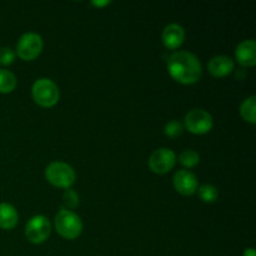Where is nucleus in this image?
<instances>
[{"label":"nucleus","mask_w":256,"mask_h":256,"mask_svg":"<svg viewBox=\"0 0 256 256\" xmlns=\"http://www.w3.org/2000/svg\"><path fill=\"white\" fill-rule=\"evenodd\" d=\"M162 44L165 48L169 50H175L182 45L185 40V30L184 28L176 22H172V24L166 25L162 30Z\"/></svg>","instance_id":"10"},{"label":"nucleus","mask_w":256,"mask_h":256,"mask_svg":"<svg viewBox=\"0 0 256 256\" xmlns=\"http://www.w3.org/2000/svg\"><path fill=\"white\" fill-rule=\"evenodd\" d=\"M244 256H256L255 250L252 248H249V249H246L244 252Z\"/></svg>","instance_id":"21"},{"label":"nucleus","mask_w":256,"mask_h":256,"mask_svg":"<svg viewBox=\"0 0 256 256\" xmlns=\"http://www.w3.org/2000/svg\"><path fill=\"white\" fill-rule=\"evenodd\" d=\"M184 125L192 134L202 135L212 129L214 119L206 110L196 108V109H192L185 115Z\"/></svg>","instance_id":"7"},{"label":"nucleus","mask_w":256,"mask_h":256,"mask_svg":"<svg viewBox=\"0 0 256 256\" xmlns=\"http://www.w3.org/2000/svg\"><path fill=\"white\" fill-rule=\"evenodd\" d=\"M235 56L238 62L242 66L252 68L256 65V42L248 39L240 42L235 49Z\"/></svg>","instance_id":"11"},{"label":"nucleus","mask_w":256,"mask_h":256,"mask_svg":"<svg viewBox=\"0 0 256 256\" xmlns=\"http://www.w3.org/2000/svg\"><path fill=\"white\" fill-rule=\"evenodd\" d=\"M16 76L6 69H0V92L9 94L16 88Z\"/></svg>","instance_id":"15"},{"label":"nucleus","mask_w":256,"mask_h":256,"mask_svg":"<svg viewBox=\"0 0 256 256\" xmlns=\"http://www.w3.org/2000/svg\"><path fill=\"white\" fill-rule=\"evenodd\" d=\"M62 199H64V204L66 205L68 210L74 209L79 204V196H78L76 192L72 189L65 190L64 195H62Z\"/></svg>","instance_id":"19"},{"label":"nucleus","mask_w":256,"mask_h":256,"mask_svg":"<svg viewBox=\"0 0 256 256\" xmlns=\"http://www.w3.org/2000/svg\"><path fill=\"white\" fill-rule=\"evenodd\" d=\"M52 234V224L44 215H35L30 218L25 226V236L32 244H42Z\"/></svg>","instance_id":"6"},{"label":"nucleus","mask_w":256,"mask_h":256,"mask_svg":"<svg viewBox=\"0 0 256 256\" xmlns=\"http://www.w3.org/2000/svg\"><path fill=\"white\" fill-rule=\"evenodd\" d=\"M179 162L182 166L192 169V168L196 166L200 162V155L198 154L195 150H184V152L179 155Z\"/></svg>","instance_id":"17"},{"label":"nucleus","mask_w":256,"mask_h":256,"mask_svg":"<svg viewBox=\"0 0 256 256\" xmlns=\"http://www.w3.org/2000/svg\"><path fill=\"white\" fill-rule=\"evenodd\" d=\"M172 184L178 192L185 196H190L195 194L198 190V178L194 172L189 170H179L175 172Z\"/></svg>","instance_id":"9"},{"label":"nucleus","mask_w":256,"mask_h":256,"mask_svg":"<svg viewBox=\"0 0 256 256\" xmlns=\"http://www.w3.org/2000/svg\"><path fill=\"white\" fill-rule=\"evenodd\" d=\"M42 46H44V42L39 34L25 32L18 40L16 54L20 59L25 62H32L42 54Z\"/></svg>","instance_id":"5"},{"label":"nucleus","mask_w":256,"mask_h":256,"mask_svg":"<svg viewBox=\"0 0 256 256\" xmlns=\"http://www.w3.org/2000/svg\"><path fill=\"white\" fill-rule=\"evenodd\" d=\"M32 95L34 102L42 108H52L59 102V88L49 78H40L32 84Z\"/></svg>","instance_id":"3"},{"label":"nucleus","mask_w":256,"mask_h":256,"mask_svg":"<svg viewBox=\"0 0 256 256\" xmlns=\"http://www.w3.org/2000/svg\"><path fill=\"white\" fill-rule=\"evenodd\" d=\"M198 195L204 202H214L219 198V190L212 184H204L198 188Z\"/></svg>","instance_id":"16"},{"label":"nucleus","mask_w":256,"mask_h":256,"mask_svg":"<svg viewBox=\"0 0 256 256\" xmlns=\"http://www.w3.org/2000/svg\"><path fill=\"white\" fill-rule=\"evenodd\" d=\"M19 215L12 204L0 202V228L4 230H12L16 226Z\"/></svg>","instance_id":"13"},{"label":"nucleus","mask_w":256,"mask_h":256,"mask_svg":"<svg viewBox=\"0 0 256 256\" xmlns=\"http://www.w3.org/2000/svg\"><path fill=\"white\" fill-rule=\"evenodd\" d=\"M182 132H184V125L179 120H170L164 126V134L172 139L179 138L182 134Z\"/></svg>","instance_id":"18"},{"label":"nucleus","mask_w":256,"mask_h":256,"mask_svg":"<svg viewBox=\"0 0 256 256\" xmlns=\"http://www.w3.org/2000/svg\"><path fill=\"white\" fill-rule=\"evenodd\" d=\"M108 4H110V2H92V5H95V6H104Z\"/></svg>","instance_id":"22"},{"label":"nucleus","mask_w":256,"mask_h":256,"mask_svg":"<svg viewBox=\"0 0 256 256\" xmlns=\"http://www.w3.org/2000/svg\"><path fill=\"white\" fill-rule=\"evenodd\" d=\"M240 115L245 122H250V124H255L256 122V96L246 98L244 102L240 105Z\"/></svg>","instance_id":"14"},{"label":"nucleus","mask_w":256,"mask_h":256,"mask_svg":"<svg viewBox=\"0 0 256 256\" xmlns=\"http://www.w3.org/2000/svg\"><path fill=\"white\" fill-rule=\"evenodd\" d=\"M234 60L226 55H218V56L212 58L209 64H208L209 72L215 78L226 76L234 70Z\"/></svg>","instance_id":"12"},{"label":"nucleus","mask_w":256,"mask_h":256,"mask_svg":"<svg viewBox=\"0 0 256 256\" xmlns=\"http://www.w3.org/2000/svg\"><path fill=\"white\" fill-rule=\"evenodd\" d=\"M176 155L169 148H160L155 150L149 158V166L156 174H166L174 168Z\"/></svg>","instance_id":"8"},{"label":"nucleus","mask_w":256,"mask_h":256,"mask_svg":"<svg viewBox=\"0 0 256 256\" xmlns=\"http://www.w3.org/2000/svg\"><path fill=\"white\" fill-rule=\"evenodd\" d=\"M15 52L8 46L0 48V65H10L14 62Z\"/></svg>","instance_id":"20"},{"label":"nucleus","mask_w":256,"mask_h":256,"mask_svg":"<svg viewBox=\"0 0 256 256\" xmlns=\"http://www.w3.org/2000/svg\"><path fill=\"white\" fill-rule=\"evenodd\" d=\"M166 65L170 76L180 84H195L202 75V66L199 58L186 50L172 52L168 59Z\"/></svg>","instance_id":"1"},{"label":"nucleus","mask_w":256,"mask_h":256,"mask_svg":"<svg viewBox=\"0 0 256 256\" xmlns=\"http://www.w3.org/2000/svg\"><path fill=\"white\" fill-rule=\"evenodd\" d=\"M58 234L64 239L74 240L82 232V222L78 214L68 209H62L54 219Z\"/></svg>","instance_id":"2"},{"label":"nucleus","mask_w":256,"mask_h":256,"mask_svg":"<svg viewBox=\"0 0 256 256\" xmlns=\"http://www.w3.org/2000/svg\"><path fill=\"white\" fill-rule=\"evenodd\" d=\"M45 178L54 186L60 189H70L76 180L74 169L64 162H52L45 169Z\"/></svg>","instance_id":"4"}]
</instances>
